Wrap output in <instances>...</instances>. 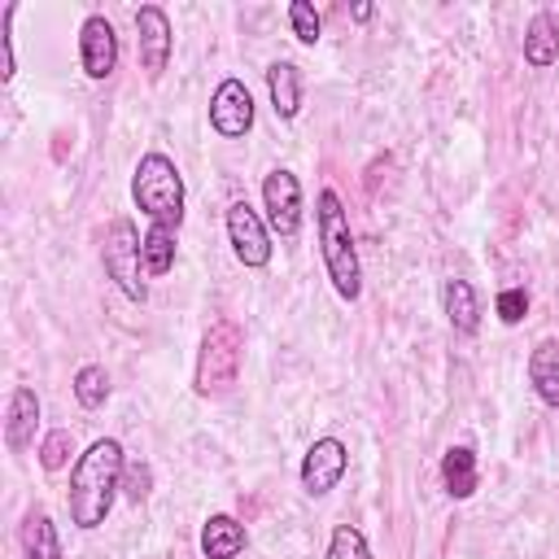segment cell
Wrapping results in <instances>:
<instances>
[{"instance_id": "e0dca14e", "label": "cell", "mask_w": 559, "mask_h": 559, "mask_svg": "<svg viewBox=\"0 0 559 559\" xmlns=\"http://www.w3.org/2000/svg\"><path fill=\"white\" fill-rule=\"evenodd\" d=\"M266 92H271L275 118H297V109H301V70L293 61H271L266 66Z\"/></svg>"}, {"instance_id": "2e32d148", "label": "cell", "mask_w": 559, "mask_h": 559, "mask_svg": "<svg viewBox=\"0 0 559 559\" xmlns=\"http://www.w3.org/2000/svg\"><path fill=\"white\" fill-rule=\"evenodd\" d=\"M528 384L546 406H559V341H537L528 354Z\"/></svg>"}, {"instance_id": "4316f807", "label": "cell", "mask_w": 559, "mask_h": 559, "mask_svg": "<svg viewBox=\"0 0 559 559\" xmlns=\"http://www.w3.org/2000/svg\"><path fill=\"white\" fill-rule=\"evenodd\" d=\"M122 476L131 480V489H127V493L140 502V498L148 493V467H144V463H127V472H122Z\"/></svg>"}, {"instance_id": "8fae6325", "label": "cell", "mask_w": 559, "mask_h": 559, "mask_svg": "<svg viewBox=\"0 0 559 559\" xmlns=\"http://www.w3.org/2000/svg\"><path fill=\"white\" fill-rule=\"evenodd\" d=\"M135 35H140V66L148 79H162L170 61V17L162 4H140L135 9Z\"/></svg>"}, {"instance_id": "6da1fadb", "label": "cell", "mask_w": 559, "mask_h": 559, "mask_svg": "<svg viewBox=\"0 0 559 559\" xmlns=\"http://www.w3.org/2000/svg\"><path fill=\"white\" fill-rule=\"evenodd\" d=\"M122 472H127V459H122V445L114 437H100L92 441L74 467H70V489H66V507H70V520L79 528H100L105 515L114 511V498L122 489Z\"/></svg>"}, {"instance_id": "484cf974", "label": "cell", "mask_w": 559, "mask_h": 559, "mask_svg": "<svg viewBox=\"0 0 559 559\" xmlns=\"http://www.w3.org/2000/svg\"><path fill=\"white\" fill-rule=\"evenodd\" d=\"M13 13H17V4H9V9H4V31H0V48H4V61H0V79H4V83L13 79V31H9V26H13Z\"/></svg>"}, {"instance_id": "52a82bcc", "label": "cell", "mask_w": 559, "mask_h": 559, "mask_svg": "<svg viewBox=\"0 0 559 559\" xmlns=\"http://www.w3.org/2000/svg\"><path fill=\"white\" fill-rule=\"evenodd\" d=\"M227 240H231V253H236L245 266H266V262H271L266 223H262V214H258L249 201H231V205H227Z\"/></svg>"}, {"instance_id": "9a60e30c", "label": "cell", "mask_w": 559, "mask_h": 559, "mask_svg": "<svg viewBox=\"0 0 559 559\" xmlns=\"http://www.w3.org/2000/svg\"><path fill=\"white\" fill-rule=\"evenodd\" d=\"M245 542H249V533L236 515H210L201 524V555L205 559H236L245 550Z\"/></svg>"}, {"instance_id": "7402d4cb", "label": "cell", "mask_w": 559, "mask_h": 559, "mask_svg": "<svg viewBox=\"0 0 559 559\" xmlns=\"http://www.w3.org/2000/svg\"><path fill=\"white\" fill-rule=\"evenodd\" d=\"M328 559H371V546L354 524H336L328 542Z\"/></svg>"}, {"instance_id": "3957f363", "label": "cell", "mask_w": 559, "mask_h": 559, "mask_svg": "<svg viewBox=\"0 0 559 559\" xmlns=\"http://www.w3.org/2000/svg\"><path fill=\"white\" fill-rule=\"evenodd\" d=\"M131 197L148 214V223H162V227L183 223V175L166 153H144L135 162Z\"/></svg>"}, {"instance_id": "9c48e42d", "label": "cell", "mask_w": 559, "mask_h": 559, "mask_svg": "<svg viewBox=\"0 0 559 559\" xmlns=\"http://www.w3.org/2000/svg\"><path fill=\"white\" fill-rule=\"evenodd\" d=\"M345 467H349V450H345V441H336V437H319V441L306 450V459H301V489H306L310 498H323V493H332V489L341 485Z\"/></svg>"}, {"instance_id": "8992f818", "label": "cell", "mask_w": 559, "mask_h": 559, "mask_svg": "<svg viewBox=\"0 0 559 559\" xmlns=\"http://www.w3.org/2000/svg\"><path fill=\"white\" fill-rule=\"evenodd\" d=\"M262 205H266V223L271 231H280L284 240H293L301 231V183L293 170L275 166L266 179H262Z\"/></svg>"}, {"instance_id": "4fadbf2b", "label": "cell", "mask_w": 559, "mask_h": 559, "mask_svg": "<svg viewBox=\"0 0 559 559\" xmlns=\"http://www.w3.org/2000/svg\"><path fill=\"white\" fill-rule=\"evenodd\" d=\"M441 306H445V319H450L454 332L472 336V332L480 328V297H476V288H472L467 280L450 275V280L441 284Z\"/></svg>"}, {"instance_id": "5b68a950", "label": "cell", "mask_w": 559, "mask_h": 559, "mask_svg": "<svg viewBox=\"0 0 559 559\" xmlns=\"http://www.w3.org/2000/svg\"><path fill=\"white\" fill-rule=\"evenodd\" d=\"M100 258H105L109 280H114L131 301H144V297H148V284L140 280V266H144V236L135 231V223L114 218L109 231H105Z\"/></svg>"}, {"instance_id": "44dd1931", "label": "cell", "mask_w": 559, "mask_h": 559, "mask_svg": "<svg viewBox=\"0 0 559 559\" xmlns=\"http://www.w3.org/2000/svg\"><path fill=\"white\" fill-rule=\"evenodd\" d=\"M105 397H109V376H105V367L83 362V367L74 371V402H79L83 411H100Z\"/></svg>"}, {"instance_id": "5bb4252c", "label": "cell", "mask_w": 559, "mask_h": 559, "mask_svg": "<svg viewBox=\"0 0 559 559\" xmlns=\"http://www.w3.org/2000/svg\"><path fill=\"white\" fill-rule=\"evenodd\" d=\"M441 485L450 498H472L476 485H480V467H476V450L472 445H450L441 454Z\"/></svg>"}, {"instance_id": "d4e9b609", "label": "cell", "mask_w": 559, "mask_h": 559, "mask_svg": "<svg viewBox=\"0 0 559 559\" xmlns=\"http://www.w3.org/2000/svg\"><path fill=\"white\" fill-rule=\"evenodd\" d=\"M493 306H498V319H502V323H520L524 310H528V293H524V288H502Z\"/></svg>"}, {"instance_id": "277c9868", "label": "cell", "mask_w": 559, "mask_h": 559, "mask_svg": "<svg viewBox=\"0 0 559 559\" xmlns=\"http://www.w3.org/2000/svg\"><path fill=\"white\" fill-rule=\"evenodd\" d=\"M240 358H245V336L231 319H218L205 328L201 349H197V371H192V389L201 397H223L236 376H240Z\"/></svg>"}, {"instance_id": "d6986e66", "label": "cell", "mask_w": 559, "mask_h": 559, "mask_svg": "<svg viewBox=\"0 0 559 559\" xmlns=\"http://www.w3.org/2000/svg\"><path fill=\"white\" fill-rule=\"evenodd\" d=\"M22 555L26 559H61V542H57V528L44 507H31L22 520Z\"/></svg>"}, {"instance_id": "603a6c76", "label": "cell", "mask_w": 559, "mask_h": 559, "mask_svg": "<svg viewBox=\"0 0 559 559\" xmlns=\"http://www.w3.org/2000/svg\"><path fill=\"white\" fill-rule=\"evenodd\" d=\"M70 454H74L70 428H52V432L44 437V445H39V467H44V472H61V467L70 463Z\"/></svg>"}, {"instance_id": "7a4b0ae2", "label": "cell", "mask_w": 559, "mask_h": 559, "mask_svg": "<svg viewBox=\"0 0 559 559\" xmlns=\"http://www.w3.org/2000/svg\"><path fill=\"white\" fill-rule=\"evenodd\" d=\"M314 214H319V249H323L328 280H332L336 297L358 301V293H362V266H358V249H354V231H349V218H345L341 197L332 188H323Z\"/></svg>"}, {"instance_id": "ffe728a7", "label": "cell", "mask_w": 559, "mask_h": 559, "mask_svg": "<svg viewBox=\"0 0 559 559\" xmlns=\"http://www.w3.org/2000/svg\"><path fill=\"white\" fill-rule=\"evenodd\" d=\"M170 266H175V227L148 223V231H144V271L157 280Z\"/></svg>"}, {"instance_id": "ba28073f", "label": "cell", "mask_w": 559, "mask_h": 559, "mask_svg": "<svg viewBox=\"0 0 559 559\" xmlns=\"http://www.w3.org/2000/svg\"><path fill=\"white\" fill-rule=\"evenodd\" d=\"M79 66L96 83L118 70V31H114L109 17H100V13L83 17V26H79Z\"/></svg>"}, {"instance_id": "83f0119b", "label": "cell", "mask_w": 559, "mask_h": 559, "mask_svg": "<svg viewBox=\"0 0 559 559\" xmlns=\"http://www.w3.org/2000/svg\"><path fill=\"white\" fill-rule=\"evenodd\" d=\"M371 17V4H354V22H367Z\"/></svg>"}, {"instance_id": "ac0fdd59", "label": "cell", "mask_w": 559, "mask_h": 559, "mask_svg": "<svg viewBox=\"0 0 559 559\" xmlns=\"http://www.w3.org/2000/svg\"><path fill=\"white\" fill-rule=\"evenodd\" d=\"M524 61H528L533 70H546V66L559 61V26H555V17H550L546 9L533 13V22H528V31H524Z\"/></svg>"}, {"instance_id": "30bf717a", "label": "cell", "mask_w": 559, "mask_h": 559, "mask_svg": "<svg viewBox=\"0 0 559 559\" xmlns=\"http://www.w3.org/2000/svg\"><path fill=\"white\" fill-rule=\"evenodd\" d=\"M210 127L223 135V140H240L249 127H253V96L240 79H223L210 96Z\"/></svg>"}, {"instance_id": "cb8c5ba5", "label": "cell", "mask_w": 559, "mask_h": 559, "mask_svg": "<svg viewBox=\"0 0 559 559\" xmlns=\"http://www.w3.org/2000/svg\"><path fill=\"white\" fill-rule=\"evenodd\" d=\"M288 26H293V35L301 39V44H319V13H314V4H306V0H293L288 4Z\"/></svg>"}, {"instance_id": "7c38bea8", "label": "cell", "mask_w": 559, "mask_h": 559, "mask_svg": "<svg viewBox=\"0 0 559 559\" xmlns=\"http://www.w3.org/2000/svg\"><path fill=\"white\" fill-rule=\"evenodd\" d=\"M35 428H39V397H35V389L17 384L9 393V411H4V445L13 454H22L35 441Z\"/></svg>"}]
</instances>
